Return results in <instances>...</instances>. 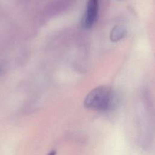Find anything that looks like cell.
<instances>
[{"label":"cell","instance_id":"2","mask_svg":"<svg viewBox=\"0 0 155 155\" xmlns=\"http://www.w3.org/2000/svg\"><path fill=\"white\" fill-rule=\"evenodd\" d=\"M99 10V0H88L86 10L82 19V26L90 28L96 23Z\"/></svg>","mask_w":155,"mask_h":155},{"label":"cell","instance_id":"3","mask_svg":"<svg viewBox=\"0 0 155 155\" xmlns=\"http://www.w3.org/2000/svg\"><path fill=\"white\" fill-rule=\"evenodd\" d=\"M125 30L121 27L116 26L114 27L110 34V39L113 42H117L121 39L125 35Z\"/></svg>","mask_w":155,"mask_h":155},{"label":"cell","instance_id":"4","mask_svg":"<svg viewBox=\"0 0 155 155\" xmlns=\"http://www.w3.org/2000/svg\"><path fill=\"white\" fill-rule=\"evenodd\" d=\"M47 155H56V151L55 150H52Z\"/></svg>","mask_w":155,"mask_h":155},{"label":"cell","instance_id":"1","mask_svg":"<svg viewBox=\"0 0 155 155\" xmlns=\"http://www.w3.org/2000/svg\"><path fill=\"white\" fill-rule=\"evenodd\" d=\"M113 104V91L106 85H101L93 89L86 96L84 101L86 108L99 111L109 110Z\"/></svg>","mask_w":155,"mask_h":155}]
</instances>
